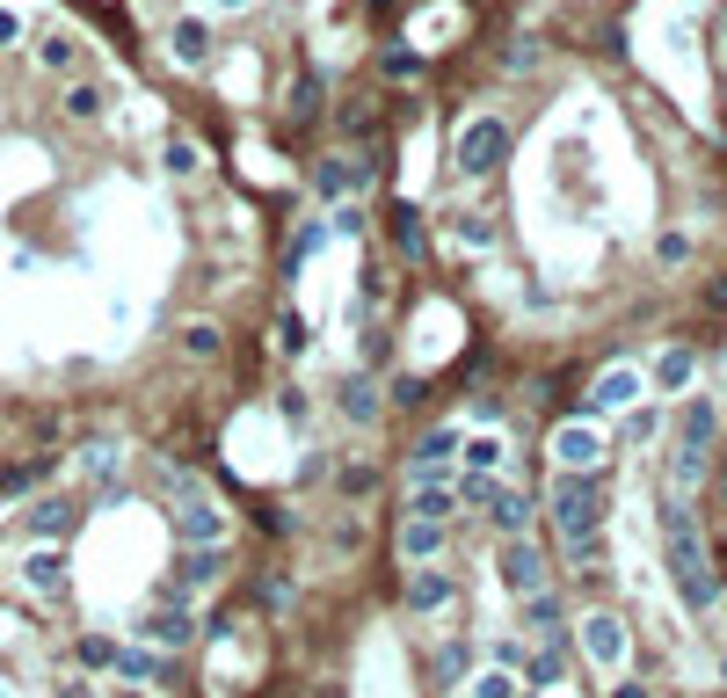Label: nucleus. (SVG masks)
Returning a JSON list of instances; mask_svg holds the SVG:
<instances>
[{
  "mask_svg": "<svg viewBox=\"0 0 727 698\" xmlns=\"http://www.w3.org/2000/svg\"><path fill=\"white\" fill-rule=\"evenodd\" d=\"M400 604H408L414 619H436V611H451V604H459V582H451V568H444V560H430V568H408V589H400Z\"/></svg>",
  "mask_w": 727,
  "mask_h": 698,
  "instance_id": "9d476101",
  "label": "nucleus"
},
{
  "mask_svg": "<svg viewBox=\"0 0 727 698\" xmlns=\"http://www.w3.org/2000/svg\"><path fill=\"white\" fill-rule=\"evenodd\" d=\"M379 73H386V80H422V51H408V45H393L386 59H379Z\"/></svg>",
  "mask_w": 727,
  "mask_h": 698,
  "instance_id": "4c0bfd02",
  "label": "nucleus"
},
{
  "mask_svg": "<svg viewBox=\"0 0 727 698\" xmlns=\"http://www.w3.org/2000/svg\"><path fill=\"white\" fill-rule=\"evenodd\" d=\"M255 604H263L269 619H284V611H291V575H269L263 589H255Z\"/></svg>",
  "mask_w": 727,
  "mask_h": 698,
  "instance_id": "a19ab883",
  "label": "nucleus"
},
{
  "mask_svg": "<svg viewBox=\"0 0 727 698\" xmlns=\"http://www.w3.org/2000/svg\"><path fill=\"white\" fill-rule=\"evenodd\" d=\"M175 342H182V357H196V364H212L218 350H226V335H218L212 320H190V328H182Z\"/></svg>",
  "mask_w": 727,
  "mask_h": 698,
  "instance_id": "7c9ffc66",
  "label": "nucleus"
},
{
  "mask_svg": "<svg viewBox=\"0 0 727 698\" xmlns=\"http://www.w3.org/2000/svg\"><path fill=\"white\" fill-rule=\"evenodd\" d=\"M73 655H80V670H117V655H124V640H110V633H88V640H80V648H73Z\"/></svg>",
  "mask_w": 727,
  "mask_h": 698,
  "instance_id": "2f4dec72",
  "label": "nucleus"
},
{
  "mask_svg": "<svg viewBox=\"0 0 727 698\" xmlns=\"http://www.w3.org/2000/svg\"><path fill=\"white\" fill-rule=\"evenodd\" d=\"M393 241H400V255H422V218L408 204H393Z\"/></svg>",
  "mask_w": 727,
  "mask_h": 698,
  "instance_id": "ea45409f",
  "label": "nucleus"
},
{
  "mask_svg": "<svg viewBox=\"0 0 727 698\" xmlns=\"http://www.w3.org/2000/svg\"><path fill=\"white\" fill-rule=\"evenodd\" d=\"M720 495H727V473H720Z\"/></svg>",
  "mask_w": 727,
  "mask_h": 698,
  "instance_id": "5fc2aeb1",
  "label": "nucleus"
},
{
  "mask_svg": "<svg viewBox=\"0 0 727 698\" xmlns=\"http://www.w3.org/2000/svg\"><path fill=\"white\" fill-rule=\"evenodd\" d=\"M357 190H364V161H349V153H328V161L314 168V196L328 204V212H335V204H349Z\"/></svg>",
  "mask_w": 727,
  "mask_h": 698,
  "instance_id": "f3484780",
  "label": "nucleus"
},
{
  "mask_svg": "<svg viewBox=\"0 0 727 698\" xmlns=\"http://www.w3.org/2000/svg\"><path fill=\"white\" fill-rule=\"evenodd\" d=\"M451 487H459V509H487V495H495L502 481H495V473H473V466H459V481H451Z\"/></svg>",
  "mask_w": 727,
  "mask_h": 698,
  "instance_id": "f704fd0d",
  "label": "nucleus"
},
{
  "mask_svg": "<svg viewBox=\"0 0 727 698\" xmlns=\"http://www.w3.org/2000/svg\"><path fill=\"white\" fill-rule=\"evenodd\" d=\"M459 698H524V676H516V670H495V662H487V670L465 676V691H459Z\"/></svg>",
  "mask_w": 727,
  "mask_h": 698,
  "instance_id": "c756f323",
  "label": "nucleus"
},
{
  "mask_svg": "<svg viewBox=\"0 0 727 698\" xmlns=\"http://www.w3.org/2000/svg\"><path fill=\"white\" fill-rule=\"evenodd\" d=\"M117 684H175V662L161 648H145V640H131V648L117 655Z\"/></svg>",
  "mask_w": 727,
  "mask_h": 698,
  "instance_id": "aec40b11",
  "label": "nucleus"
},
{
  "mask_svg": "<svg viewBox=\"0 0 727 698\" xmlns=\"http://www.w3.org/2000/svg\"><path fill=\"white\" fill-rule=\"evenodd\" d=\"M80 59H88V51H80L73 29H44V37H37V66L44 73H80Z\"/></svg>",
  "mask_w": 727,
  "mask_h": 698,
  "instance_id": "5701e85b",
  "label": "nucleus"
},
{
  "mask_svg": "<svg viewBox=\"0 0 727 698\" xmlns=\"http://www.w3.org/2000/svg\"><path fill=\"white\" fill-rule=\"evenodd\" d=\"M218 15H241V8H255V0H212Z\"/></svg>",
  "mask_w": 727,
  "mask_h": 698,
  "instance_id": "603ef678",
  "label": "nucleus"
},
{
  "mask_svg": "<svg viewBox=\"0 0 727 698\" xmlns=\"http://www.w3.org/2000/svg\"><path fill=\"white\" fill-rule=\"evenodd\" d=\"M473 670H481L473 640H444V648H436V684H444V691H465V676Z\"/></svg>",
  "mask_w": 727,
  "mask_h": 698,
  "instance_id": "a878e982",
  "label": "nucleus"
},
{
  "mask_svg": "<svg viewBox=\"0 0 727 698\" xmlns=\"http://www.w3.org/2000/svg\"><path fill=\"white\" fill-rule=\"evenodd\" d=\"M691 379H699V350H684V342H662V350L648 357V385H654V393L684 401V393H691Z\"/></svg>",
  "mask_w": 727,
  "mask_h": 698,
  "instance_id": "ddd939ff",
  "label": "nucleus"
},
{
  "mask_svg": "<svg viewBox=\"0 0 727 698\" xmlns=\"http://www.w3.org/2000/svg\"><path fill=\"white\" fill-rule=\"evenodd\" d=\"M408 517H436V524H451V517H459V487H451V481H408Z\"/></svg>",
  "mask_w": 727,
  "mask_h": 698,
  "instance_id": "4be33fe9",
  "label": "nucleus"
},
{
  "mask_svg": "<svg viewBox=\"0 0 727 698\" xmlns=\"http://www.w3.org/2000/svg\"><path fill=\"white\" fill-rule=\"evenodd\" d=\"M226 531H233V517H226L212 495H196V503L175 509V538H182V546H226Z\"/></svg>",
  "mask_w": 727,
  "mask_h": 698,
  "instance_id": "4468645a",
  "label": "nucleus"
},
{
  "mask_svg": "<svg viewBox=\"0 0 727 698\" xmlns=\"http://www.w3.org/2000/svg\"><path fill=\"white\" fill-rule=\"evenodd\" d=\"M400 560L408 568H430V560H444V546H451V524H436V517H400Z\"/></svg>",
  "mask_w": 727,
  "mask_h": 698,
  "instance_id": "2eb2a0df",
  "label": "nucleus"
},
{
  "mask_svg": "<svg viewBox=\"0 0 727 698\" xmlns=\"http://www.w3.org/2000/svg\"><path fill=\"white\" fill-rule=\"evenodd\" d=\"M23 589L44 597V604H59L66 597V554H59V546H29L23 554Z\"/></svg>",
  "mask_w": 727,
  "mask_h": 698,
  "instance_id": "dca6fc26",
  "label": "nucleus"
},
{
  "mask_svg": "<svg viewBox=\"0 0 727 698\" xmlns=\"http://www.w3.org/2000/svg\"><path fill=\"white\" fill-rule=\"evenodd\" d=\"M604 698H654V684H648V676H633V670H618L604 684Z\"/></svg>",
  "mask_w": 727,
  "mask_h": 698,
  "instance_id": "a18cd8bd",
  "label": "nucleus"
},
{
  "mask_svg": "<svg viewBox=\"0 0 727 698\" xmlns=\"http://www.w3.org/2000/svg\"><path fill=\"white\" fill-rule=\"evenodd\" d=\"M335 408H342V422H379V415H386V385L371 379V371H342L335 379Z\"/></svg>",
  "mask_w": 727,
  "mask_h": 698,
  "instance_id": "f8f14e48",
  "label": "nucleus"
},
{
  "mask_svg": "<svg viewBox=\"0 0 727 698\" xmlns=\"http://www.w3.org/2000/svg\"><path fill=\"white\" fill-rule=\"evenodd\" d=\"M168 51L182 59V66H204V59H212V23H196V15H182V23L168 29Z\"/></svg>",
  "mask_w": 727,
  "mask_h": 698,
  "instance_id": "bb28decb",
  "label": "nucleus"
},
{
  "mask_svg": "<svg viewBox=\"0 0 727 698\" xmlns=\"http://www.w3.org/2000/svg\"><path fill=\"white\" fill-rule=\"evenodd\" d=\"M524 655H532V640H524V633H502V640H487V662H495V670H524Z\"/></svg>",
  "mask_w": 727,
  "mask_h": 698,
  "instance_id": "c9c22d12",
  "label": "nucleus"
},
{
  "mask_svg": "<svg viewBox=\"0 0 727 698\" xmlns=\"http://www.w3.org/2000/svg\"><path fill=\"white\" fill-rule=\"evenodd\" d=\"M161 168H168V175H196V168H204V153H196L190 139H168V145H161Z\"/></svg>",
  "mask_w": 727,
  "mask_h": 698,
  "instance_id": "e433bc0d",
  "label": "nucleus"
},
{
  "mask_svg": "<svg viewBox=\"0 0 727 698\" xmlns=\"http://www.w3.org/2000/svg\"><path fill=\"white\" fill-rule=\"evenodd\" d=\"M654 263H662V269L691 263V233H662V241H654Z\"/></svg>",
  "mask_w": 727,
  "mask_h": 698,
  "instance_id": "37998d69",
  "label": "nucleus"
},
{
  "mask_svg": "<svg viewBox=\"0 0 727 698\" xmlns=\"http://www.w3.org/2000/svg\"><path fill=\"white\" fill-rule=\"evenodd\" d=\"M640 401H648V371H640V364H611V371H597L582 415H626V408H640Z\"/></svg>",
  "mask_w": 727,
  "mask_h": 698,
  "instance_id": "423d86ee",
  "label": "nucleus"
},
{
  "mask_svg": "<svg viewBox=\"0 0 727 698\" xmlns=\"http://www.w3.org/2000/svg\"><path fill=\"white\" fill-rule=\"evenodd\" d=\"M23 45V15H15V8H0V51H15Z\"/></svg>",
  "mask_w": 727,
  "mask_h": 698,
  "instance_id": "de8ad7c7",
  "label": "nucleus"
},
{
  "mask_svg": "<svg viewBox=\"0 0 727 698\" xmlns=\"http://www.w3.org/2000/svg\"><path fill=\"white\" fill-rule=\"evenodd\" d=\"M328 546H335V554H357V546H364V524H335V538H328Z\"/></svg>",
  "mask_w": 727,
  "mask_h": 698,
  "instance_id": "8fccbe9b",
  "label": "nucleus"
},
{
  "mask_svg": "<svg viewBox=\"0 0 727 698\" xmlns=\"http://www.w3.org/2000/svg\"><path fill=\"white\" fill-rule=\"evenodd\" d=\"M59 698H95V684H88V676H66V684H59Z\"/></svg>",
  "mask_w": 727,
  "mask_h": 698,
  "instance_id": "3c124183",
  "label": "nucleus"
},
{
  "mask_svg": "<svg viewBox=\"0 0 727 698\" xmlns=\"http://www.w3.org/2000/svg\"><path fill=\"white\" fill-rule=\"evenodd\" d=\"M110 698H145V684H117V691H110Z\"/></svg>",
  "mask_w": 727,
  "mask_h": 698,
  "instance_id": "864d4df0",
  "label": "nucleus"
},
{
  "mask_svg": "<svg viewBox=\"0 0 727 698\" xmlns=\"http://www.w3.org/2000/svg\"><path fill=\"white\" fill-rule=\"evenodd\" d=\"M654 698H662V691H654Z\"/></svg>",
  "mask_w": 727,
  "mask_h": 698,
  "instance_id": "bf43d9fd",
  "label": "nucleus"
},
{
  "mask_svg": "<svg viewBox=\"0 0 727 698\" xmlns=\"http://www.w3.org/2000/svg\"><path fill=\"white\" fill-rule=\"evenodd\" d=\"M553 698H575V691H553Z\"/></svg>",
  "mask_w": 727,
  "mask_h": 698,
  "instance_id": "13d9d810",
  "label": "nucleus"
},
{
  "mask_svg": "<svg viewBox=\"0 0 727 698\" xmlns=\"http://www.w3.org/2000/svg\"><path fill=\"white\" fill-rule=\"evenodd\" d=\"M139 640H145V648H161V655H182V648H196V640H204V626H196L190 611L145 604V611H139Z\"/></svg>",
  "mask_w": 727,
  "mask_h": 698,
  "instance_id": "1a4fd4ad",
  "label": "nucleus"
},
{
  "mask_svg": "<svg viewBox=\"0 0 727 698\" xmlns=\"http://www.w3.org/2000/svg\"><path fill=\"white\" fill-rule=\"evenodd\" d=\"M117 436H95V444H80V452H73V466H80V473H88V481H102V503H117L124 487H117Z\"/></svg>",
  "mask_w": 727,
  "mask_h": 698,
  "instance_id": "6ab92c4d",
  "label": "nucleus"
},
{
  "mask_svg": "<svg viewBox=\"0 0 727 698\" xmlns=\"http://www.w3.org/2000/svg\"><path fill=\"white\" fill-rule=\"evenodd\" d=\"M546 452H553V473H604V436L589 422H560Z\"/></svg>",
  "mask_w": 727,
  "mask_h": 698,
  "instance_id": "6e6552de",
  "label": "nucleus"
},
{
  "mask_svg": "<svg viewBox=\"0 0 727 698\" xmlns=\"http://www.w3.org/2000/svg\"><path fill=\"white\" fill-rule=\"evenodd\" d=\"M51 473H59V458H23V466H0V495L15 503V495H37V487H51Z\"/></svg>",
  "mask_w": 727,
  "mask_h": 698,
  "instance_id": "393cba45",
  "label": "nucleus"
},
{
  "mask_svg": "<svg viewBox=\"0 0 727 698\" xmlns=\"http://www.w3.org/2000/svg\"><path fill=\"white\" fill-rule=\"evenodd\" d=\"M386 401H393V408H408V401H422V379H393V385H386Z\"/></svg>",
  "mask_w": 727,
  "mask_h": 698,
  "instance_id": "09e8293b",
  "label": "nucleus"
},
{
  "mask_svg": "<svg viewBox=\"0 0 727 698\" xmlns=\"http://www.w3.org/2000/svg\"><path fill=\"white\" fill-rule=\"evenodd\" d=\"M654 517H662V560H669L677 604L691 611V619H705V611L720 604V568H713V554H705L699 517H691V503H684V495H669V487H662Z\"/></svg>",
  "mask_w": 727,
  "mask_h": 698,
  "instance_id": "f257e3e1",
  "label": "nucleus"
},
{
  "mask_svg": "<svg viewBox=\"0 0 727 698\" xmlns=\"http://www.w3.org/2000/svg\"><path fill=\"white\" fill-rule=\"evenodd\" d=\"M226 575V546H182V560H175V582H182V589H212V582Z\"/></svg>",
  "mask_w": 727,
  "mask_h": 698,
  "instance_id": "412c9836",
  "label": "nucleus"
},
{
  "mask_svg": "<svg viewBox=\"0 0 727 698\" xmlns=\"http://www.w3.org/2000/svg\"><path fill=\"white\" fill-rule=\"evenodd\" d=\"M575 648H582V662H589V670L618 676V670H626V655H633V633H626V619H618L611 604H597V611H582Z\"/></svg>",
  "mask_w": 727,
  "mask_h": 698,
  "instance_id": "f03ea898",
  "label": "nucleus"
},
{
  "mask_svg": "<svg viewBox=\"0 0 727 698\" xmlns=\"http://www.w3.org/2000/svg\"><path fill=\"white\" fill-rule=\"evenodd\" d=\"M509 153V124L502 117H473L459 131V145H451V161H459V175H495Z\"/></svg>",
  "mask_w": 727,
  "mask_h": 698,
  "instance_id": "20e7f679",
  "label": "nucleus"
},
{
  "mask_svg": "<svg viewBox=\"0 0 727 698\" xmlns=\"http://www.w3.org/2000/svg\"><path fill=\"white\" fill-rule=\"evenodd\" d=\"M277 415H284L291 430H306V415H314V408H306V393H298V385H277Z\"/></svg>",
  "mask_w": 727,
  "mask_h": 698,
  "instance_id": "79ce46f5",
  "label": "nucleus"
},
{
  "mask_svg": "<svg viewBox=\"0 0 727 698\" xmlns=\"http://www.w3.org/2000/svg\"><path fill=\"white\" fill-rule=\"evenodd\" d=\"M371 487H379V466H371V458H349V466H342V495H371Z\"/></svg>",
  "mask_w": 727,
  "mask_h": 698,
  "instance_id": "58836bf2",
  "label": "nucleus"
},
{
  "mask_svg": "<svg viewBox=\"0 0 727 698\" xmlns=\"http://www.w3.org/2000/svg\"><path fill=\"white\" fill-rule=\"evenodd\" d=\"M524 698H546V691H524Z\"/></svg>",
  "mask_w": 727,
  "mask_h": 698,
  "instance_id": "6e6d98bb",
  "label": "nucleus"
},
{
  "mask_svg": "<svg viewBox=\"0 0 727 698\" xmlns=\"http://www.w3.org/2000/svg\"><path fill=\"white\" fill-rule=\"evenodd\" d=\"M277 342H284V357H298V350H306V320H298V314H277Z\"/></svg>",
  "mask_w": 727,
  "mask_h": 698,
  "instance_id": "49530a36",
  "label": "nucleus"
},
{
  "mask_svg": "<svg viewBox=\"0 0 727 698\" xmlns=\"http://www.w3.org/2000/svg\"><path fill=\"white\" fill-rule=\"evenodd\" d=\"M669 444L713 452V444H720V401H713V393H684L677 408H669Z\"/></svg>",
  "mask_w": 727,
  "mask_h": 698,
  "instance_id": "39448f33",
  "label": "nucleus"
},
{
  "mask_svg": "<svg viewBox=\"0 0 727 698\" xmlns=\"http://www.w3.org/2000/svg\"><path fill=\"white\" fill-rule=\"evenodd\" d=\"M102 110H110V96H102L95 80H73V88H66V117H80V124H95Z\"/></svg>",
  "mask_w": 727,
  "mask_h": 698,
  "instance_id": "473e14b6",
  "label": "nucleus"
},
{
  "mask_svg": "<svg viewBox=\"0 0 727 698\" xmlns=\"http://www.w3.org/2000/svg\"><path fill=\"white\" fill-rule=\"evenodd\" d=\"M328 233L357 241V233H364V204H335V212H328Z\"/></svg>",
  "mask_w": 727,
  "mask_h": 698,
  "instance_id": "c03bdc74",
  "label": "nucleus"
},
{
  "mask_svg": "<svg viewBox=\"0 0 727 698\" xmlns=\"http://www.w3.org/2000/svg\"><path fill=\"white\" fill-rule=\"evenodd\" d=\"M546 575H553V560H546V546H538L532 531H524V538H495V582H502L516 604L532 597V589H553Z\"/></svg>",
  "mask_w": 727,
  "mask_h": 698,
  "instance_id": "7ed1b4c3",
  "label": "nucleus"
},
{
  "mask_svg": "<svg viewBox=\"0 0 727 698\" xmlns=\"http://www.w3.org/2000/svg\"><path fill=\"white\" fill-rule=\"evenodd\" d=\"M662 430H669V408H654V401H640V408L618 415V444H654Z\"/></svg>",
  "mask_w": 727,
  "mask_h": 698,
  "instance_id": "cd10ccee",
  "label": "nucleus"
},
{
  "mask_svg": "<svg viewBox=\"0 0 727 698\" xmlns=\"http://www.w3.org/2000/svg\"><path fill=\"white\" fill-rule=\"evenodd\" d=\"M487 531H495V538H524V531H532V495H524V487H495V495H487Z\"/></svg>",
  "mask_w": 727,
  "mask_h": 698,
  "instance_id": "a211bd4d",
  "label": "nucleus"
},
{
  "mask_svg": "<svg viewBox=\"0 0 727 698\" xmlns=\"http://www.w3.org/2000/svg\"><path fill=\"white\" fill-rule=\"evenodd\" d=\"M720 676H727V655H720Z\"/></svg>",
  "mask_w": 727,
  "mask_h": 698,
  "instance_id": "4d7b16f0",
  "label": "nucleus"
},
{
  "mask_svg": "<svg viewBox=\"0 0 727 698\" xmlns=\"http://www.w3.org/2000/svg\"><path fill=\"white\" fill-rule=\"evenodd\" d=\"M516 619H524V640H538V633H560L567 619H560V589H532V597L516 604Z\"/></svg>",
  "mask_w": 727,
  "mask_h": 698,
  "instance_id": "b1692460",
  "label": "nucleus"
},
{
  "mask_svg": "<svg viewBox=\"0 0 727 698\" xmlns=\"http://www.w3.org/2000/svg\"><path fill=\"white\" fill-rule=\"evenodd\" d=\"M459 466H473V473H502V436H465Z\"/></svg>",
  "mask_w": 727,
  "mask_h": 698,
  "instance_id": "72a5a7b5",
  "label": "nucleus"
},
{
  "mask_svg": "<svg viewBox=\"0 0 727 698\" xmlns=\"http://www.w3.org/2000/svg\"><path fill=\"white\" fill-rule=\"evenodd\" d=\"M516 676H524V691H546V698L567 691V626H560V633H538Z\"/></svg>",
  "mask_w": 727,
  "mask_h": 698,
  "instance_id": "0eeeda50",
  "label": "nucleus"
},
{
  "mask_svg": "<svg viewBox=\"0 0 727 698\" xmlns=\"http://www.w3.org/2000/svg\"><path fill=\"white\" fill-rule=\"evenodd\" d=\"M705 473H713V452H684V444H669V495L705 487Z\"/></svg>",
  "mask_w": 727,
  "mask_h": 698,
  "instance_id": "c85d7f7f",
  "label": "nucleus"
},
{
  "mask_svg": "<svg viewBox=\"0 0 727 698\" xmlns=\"http://www.w3.org/2000/svg\"><path fill=\"white\" fill-rule=\"evenodd\" d=\"M73 524H80V503H73V495H37V503L23 509L29 546H66Z\"/></svg>",
  "mask_w": 727,
  "mask_h": 698,
  "instance_id": "9b49d317",
  "label": "nucleus"
}]
</instances>
